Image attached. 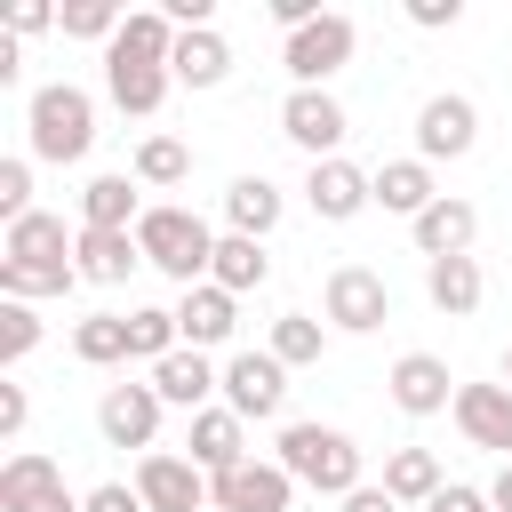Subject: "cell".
<instances>
[{
  "label": "cell",
  "mask_w": 512,
  "mask_h": 512,
  "mask_svg": "<svg viewBox=\"0 0 512 512\" xmlns=\"http://www.w3.org/2000/svg\"><path fill=\"white\" fill-rule=\"evenodd\" d=\"M168 72H176V88H224V80H232V40H224L216 24H200V32L176 40Z\"/></svg>",
  "instance_id": "obj_23"
},
{
  "label": "cell",
  "mask_w": 512,
  "mask_h": 512,
  "mask_svg": "<svg viewBox=\"0 0 512 512\" xmlns=\"http://www.w3.org/2000/svg\"><path fill=\"white\" fill-rule=\"evenodd\" d=\"M280 368H312L320 352H328V320H312V312H280L272 320V344H264Z\"/></svg>",
  "instance_id": "obj_33"
},
{
  "label": "cell",
  "mask_w": 512,
  "mask_h": 512,
  "mask_svg": "<svg viewBox=\"0 0 512 512\" xmlns=\"http://www.w3.org/2000/svg\"><path fill=\"white\" fill-rule=\"evenodd\" d=\"M32 344H40V320H32V304H8V296H0V368L32 360Z\"/></svg>",
  "instance_id": "obj_37"
},
{
  "label": "cell",
  "mask_w": 512,
  "mask_h": 512,
  "mask_svg": "<svg viewBox=\"0 0 512 512\" xmlns=\"http://www.w3.org/2000/svg\"><path fill=\"white\" fill-rule=\"evenodd\" d=\"M432 200H440L432 160H416V152H408V160H384V168H376V208H384V216H408V224H416Z\"/></svg>",
  "instance_id": "obj_24"
},
{
  "label": "cell",
  "mask_w": 512,
  "mask_h": 512,
  "mask_svg": "<svg viewBox=\"0 0 512 512\" xmlns=\"http://www.w3.org/2000/svg\"><path fill=\"white\" fill-rule=\"evenodd\" d=\"M272 464L296 480V488H312V496H352V488H368L360 480V440L344 432V424H280V440H272Z\"/></svg>",
  "instance_id": "obj_1"
},
{
  "label": "cell",
  "mask_w": 512,
  "mask_h": 512,
  "mask_svg": "<svg viewBox=\"0 0 512 512\" xmlns=\"http://www.w3.org/2000/svg\"><path fill=\"white\" fill-rule=\"evenodd\" d=\"M48 24H64V16L40 8V0H16V8H8V40H32V32H48Z\"/></svg>",
  "instance_id": "obj_41"
},
{
  "label": "cell",
  "mask_w": 512,
  "mask_h": 512,
  "mask_svg": "<svg viewBox=\"0 0 512 512\" xmlns=\"http://www.w3.org/2000/svg\"><path fill=\"white\" fill-rule=\"evenodd\" d=\"M408 232H416L424 264H440V256H472V240H480V208H472V200H456V192H440Z\"/></svg>",
  "instance_id": "obj_19"
},
{
  "label": "cell",
  "mask_w": 512,
  "mask_h": 512,
  "mask_svg": "<svg viewBox=\"0 0 512 512\" xmlns=\"http://www.w3.org/2000/svg\"><path fill=\"white\" fill-rule=\"evenodd\" d=\"M160 392L152 384H104V400H96V432H104V448H144L152 456V440H160Z\"/></svg>",
  "instance_id": "obj_10"
},
{
  "label": "cell",
  "mask_w": 512,
  "mask_h": 512,
  "mask_svg": "<svg viewBox=\"0 0 512 512\" xmlns=\"http://www.w3.org/2000/svg\"><path fill=\"white\" fill-rule=\"evenodd\" d=\"M424 296H432V312L472 320V312H480V296H488L480 256H440V264H424Z\"/></svg>",
  "instance_id": "obj_26"
},
{
  "label": "cell",
  "mask_w": 512,
  "mask_h": 512,
  "mask_svg": "<svg viewBox=\"0 0 512 512\" xmlns=\"http://www.w3.org/2000/svg\"><path fill=\"white\" fill-rule=\"evenodd\" d=\"M176 344H184L176 304H136V312H128V360H152V368H160Z\"/></svg>",
  "instance_id": "obj_32"
},
{
  "label": "cell",
  "mask_w": 512,
  "mask_h": 512,
  "mask_svg": "<svg viewBox=\"0 0 512 512\" xmlns=\"http://www.w3.org/2000/svg\"><path fill=\"white\" fill-rule=\"evenodd\" d=\"M0 512H80V496L64 488L56 456H40V448H16V456L0 464Z\"/></svg>",
  "instance_id": "obj_9"
},
{
  "label": "cell",
  "mask_w": 512,
  "mask_h": 512,
  "mask_svg": "<svg viewBox=\"0 0 512 512\" xmlns=\"http://www.w3.org/2000/svg\"><path fill=\"white\" fill-rule=\"evenodd\" d=\"M80 512H144V496H136V480H104L80 496Z\"/></svg>",
  "instance_id": "obj_39"
},
{
  "label": "cell",
  "mask_w": 512,
  "mask_h": 512,
  "mask_svg": "<svg viewBox=\"0 0 512 512\" xmlns=\"http://www.w3.org/2000/svg\"><path fill=\"white\" fill-rule=\"evenodd\" d=\"M0 216H32V160H0Z\"/></svg>",
  "instance_id": "obj_38"
},
{
  "label": "cell",
  "mask_w": 512,
  "mask_h": 512,
  "mask_svg": "<svg viewBox=\"0 0 512 512\" xmlns=\"http://www.w3.org/2000/svg\"><path fill=\"white\" fill-rule=\"evenodd\" d=\"M472 144H480V104L472 96L440 88V96L416 104V160H464Z\"/></svg>",
  "instance_id": "obj_7"
},
{
  "label": "cell",
  "mask_w": 512,
  "mask_h": 512,
  "mask_svg": "<svg viewBox=\"0 0 512 512\" xmlns=\"http://www.w3.org/2000/svg\"><path fill=\"white\" fill-rule=\"evenodd\" d=\"M136 192H144L136 176H88L80 184V224L88 232H136L144 224V200Z\"/></svg>",
  "instance_id": "obj_22"
},
{
  "label": "cell",
  "mask_w": 512,
  "mask_h": 512,
  "mask_svg": "<svg viewBox=\"0 0 512 512\" xmlns=\"http://www.w3.org/2000/svg\"><path fill=\"white\" fill-rule=\"evenodd\" d=\"M128 176H136L144 192H176V184L192 176V144H184V136H160V128H152V136L136 144V160H128Z\"/></svg>",
  "instance_id": "obj_29"
},
{
  "label": "cell",
  "mask_w": 512,
  "mask_h": 512,
  "mask_svg": "<svg viewBox=\"0 0 512 512\" xmlns=\"http://www.w3.org/2000/svg\"><path fill=\"white\" fill-rule=\"evenodd\" d=\"M352 48H360V24L352 16H320V24H304V32H288V48H280V64H288V80L296 88H328L344 64H352Z\"/></svg>",
  "instance_id": "obj_4"
},
{
  "label": "cell",
  "mask_w": 512,
  "mask_h": 512,
  "mask_svg": "<svg viewBox=\"0 0 512 512\" xmlns=\"http://www.w3.org/2000/svg\"><path fill=\"white\" fill-rule=\"evenodd\" d=\"M136 496H144V512H208V472L192 456L152 448V456H136Z\"/></svg>",
  "instance_id": "obj_12"
},
{
  "label": "cell",
  "mask_w": 512,
  "mask_h": 512,
  "mask_svg": "<svg viewBox=\"0 0 512 512\" xmlns=\"http://www.w3.org/2000/svg\"><path fill=\"white\" fill-rule=\"evenodd\" d=\"M24 416H32L24 384H0V440H16V432H24Z\"/></svg>",
  "instance_id": "obj_43"
},
{
  "label": "cell",
  "mask_w": 512,
  "mask_h": 512,
  "mask_svg": "<svg viewBox=\"0 0 512 512\" xmlns=\"http://www.w3.org/2000/svg\"><path fill=\"white\" fill-rule=\"evenodd\" d=\"M176 328H184L192 352H216V344H232V328H240V296L216 288V280H200V288L176 296Z\"/></svg>",
  "instance_id": "obj_18"
},
{
  "label": "cell",
  "mask_w": 512,
  "mask_h": 512,
  "mask_svg": "<svg viewBox=\"0 0 512 512\" xmlns=\"http://www.w3.org/2000/svg\"><path fill=\"white\" fill-rule=\"evenodd\" d=\"M72 248H80V232H64V216H48V208L16 216L8 240H0V256L8 264H32V272H72Z\"/></svg>",
  "instance_id": "obj_16"
},
{
  "label": "cell",
  "mask_w": 512,
  "mask_h": 512,
  "mask_svg": "<svg viewBox=\"0 0 512 512\" xmlns=\"http://www.w3.org/2000/svg\"><path fill=\"white\" fill-rule=\"evenodd\" d=\"M152 392L168 400V408H184V416H200V408H216V392H224V368L208 360V352H192V344H176L160 368H152Z\"/></svg>",
  "instance_id": "obj_17"
},
{
  "label": "cell",
  "mask_w": 512,
  "mask_h": 512,
  "mask_svg": "<svg viewBox=\"0 0 512 512\" xmlns=\"http://www.w3.org/2000/svg\"><path fill=\"white\" fill-rule=\"evenodd\" d=\"M136 264H144L136 232H88V224H80V248H72V272H80V280H96V288H120Z\"/></svg>",
  "instance_id": "obj_25"
},
{
  "label": "cell",
  "mask_w": 512,
  "mask_h": 512,
  "mask_svg": "<svg viewBox=\"0 0 512 512\" xmlns=\"http://www.w3.org/2000/svg\"><path fill=\"white\" fill-rule=\"evenodd\" d=\"M384 384H392V408H400V416H440V408H456V376H448L440 352H400Z\"/></svg>",
  "instance_id": "obj_15"
},
{
  "label": "cell",
  "mask_w": 512,
  "mask_h": 512,
  "mask_svg": "<svg viewBox=\"0 0 512 512\" xmlns=\"http://www.w3.org/2000/svg\"><path fill=\"white\" fill-rule=\"evenodd\" d=\"M176 40H184V24H176L168 8H128L120 40H112L104 56H128V64H168V56H176Z\"/></svg>",
  "instance_id": "obj_27"
},
{
  "label": "cell",
  "mask_w": 512,
  "mask_h": 512,
  "mask_svg": "<svg viewBox=\"0 0 512 512\" xmlns=\"http://www.w3.org/2000/svg\"><path fill=\"white\" fill-rule=\"evenodd\" d=\"M456 432L472 440V448H488V456H504L512 464V384H456Z\"/></svg>",
  "instance_id": "obj_14"
},
{
  "label": "cell",
  "mask_w": 512,
  "mask_h": 512,
  "mask_svg": "<svg viewBox=\"0 0 512 512\" xmlns=\"http://www.w3.org/2000/svg\"><path fill=\"white\" fill-rule=\"evenodd\" d=\"M424 512H496V504H488V488H472V480H448V488H440Z\"/></svg>",
  "instance_id": "obj_40"
},
{
  "label": "cell",
  "mask_w": 512,
  "mask_h": 512,
  "mask_svg": "<svg viewBox=\"0 0 512 512\" xmlns=\"http://www.w3.org/2000/svg\"><path fill=\"white\" fill-rule=\"evenodd\" d=\"M504 384H512V344H504Z\"/></svg>",
  "instance_id": "obj_46"
},
{
  "label": "cell",
  "mask_w": 512,
  "mask_h": 512,
  "mask_svg": "<svg viewBox=\"0 0 512 512\" xmlns=\"http://www.w3.org/2000/svg\"><path fill=\"white\" fill-rule=\"evenodd\" d=\"M208 504L216 512H288L296 504V480L272 456H248V464H232V472L208 480Z\"/></svg>",
  "instance_id": "obj_11"
},
{
  "label": "cell",
  "mask_w": 512,
  "mask_h": 512,
  "mask_svg": "<svg viewBox=\"0 0 512 512\" xmlns=\"http://www.w3.org/2000/svg\"><path fill=\"white\" fill-rule=\"evenodd\" d=\"M448 480H440V456L432 448H392L384 456V496L392 504H432Z\"/></svg>",
  "instance_id": "obj_31"
},
{
  "label": "cell",
  "mask_w": 512,
  "mask_h": 512,
  "mask_svg": "<svg viewBox=\"0 0 512 512\" xmlns=\"http://www.w3.org/2000/svg\"><path fill=\"white\" fill-rule=\"evenodd\" d=\"M80 288V272H32V264H8L0 256V296L8 304H32V296H72Z\"/></svg>",
  "instance_id": "obj_35"
},
{
  "label": "cell",
  "mask_w": 512,
  "mask_h": 512,
  "mask_svg": "<svg viewBox=\"0 0 512 512\" xmlns=\"http://www.w3.org/2000/svg\"><path fill=\"white\" fill-rule=\"evenodd\" d=\"M168 88H176V72H168V64H128V56H104V96H112L128 120H152V112L168 104Z\"/></svg>",
  "instance_id": "obj_21"
},
{
  "label": "cell",
  "mask_w": 512,
  "mask_h": 512,
  "mask_svg": "<svg viewBox=\"0 0 512 512\" xmlns=\"http://www.w3.org/2000/svg\"><path fill=\"white\" fill-rule=\"evenodd\" d=\"M184 448H192V464L216 480V472H232V464H248V424L216 400V408H200L192 416V432H184Z\"/></svg>",
  "instance_id": "obj_20"
},
{
  "label": "cell",
  "mask_w": 512,
  "mask_h": 512,
  "mask_svg": "<svg viewBox=\"0 0 512 512\" xmlns=\"http://www.w3.org/2000/svg\"><path fill=\"white\" fill-rule=\"evenodd\" d=\"M24 136H32V160H48V168L88 160V144H96V96L72 88V80L32 88V104H24Z\"/></svg>",
  "instance_id": "obj_2"
},
{
  "label": "cell",
  "mask_w": 512,
  "mask_h": 512,
  "mask_svg": "<svg viewBox=\"0 0 512 512\" xmlns=\"http://www.w3.org/2000/svg\"><path fill=\"white\" fill-rule=\"evenodd\" d=\"M456 16H464L456 0H408V24H424V32H448Z\"/></svg>",
  "instance_id": "obj_42"
},
{
  "label": "cell",
  "mask_w": 512,
  "mask_h": 512,
  "mask_svg": "<svg viewBox=\"0 0 512 512\" xmlns=\"http://www.w3.org/2000/svg\"><path fill=\"white\" fill-rule=\"evenodd\" d=\"M488 504H496V512H512V464H504V472L488 480Z\"/></svg>",
  "instance_id": "obj_45"
},
{
  "label": "cell",
  "mask_w": 512,
  "mask_h": 512,
  "mask_svg": "<svg viewBox=\"0 0 512 512\" xmlns=\"http://www.w3.org/2000/svg\"><path fill=\"white\" fill-rule=\"evenodd\" d=\"M120 24H128V16H120L112 0H72V8H64V40H104V48H112Z\"/></svg>",
  "instance_id": "obj_36"
},
{
  "label": "cell",
  "mask_w": 512,
  "mask_h": 512,
  "mask_svg": "<svg viewBox=\"0 0 512 512\" xmlns=\"http://www.w3.org/2000/svg\"><path fill=\"white\" fill-rule=\"evenodd\" d=\"M216 240L224 232H208L192 208H176V200H160V208H144V224H136V248H144V264L152 272H168L176 288H200L208 280V264H216Z\"/></svg>",
  "instance_id": "obj_3"
},
{
  "label": "cell",
  "mask_w": 512,
  "mask_h": 512,
  "mask_svg": "<svg viewBox=\"0 0 512 512\" xmlns=\"http://www.w3.org/2000/svg\"><path fill=\"white\" fill-rule=\"evenodd\" d=\"M72 352H80L88 368H120V360H128V312H88V320L72 328Z\"/></svg>",
  "instance_id": "obj_34"
},
{
  "label": "cell",
  "mask_w": 512,
  "mask_h": 512,
  "mask_svg": "<svg viewBox=\"0 0 512 512\" xmlns=\"http://www.w3.org/2000/svg\"><path fill=\"white\" fill-rule=\"evenodd\" d=\"M280 208H288V192H280L272 176H232V184H224V224L248 232V240H264V232L280 224Z\"/></svg>",
  "instance_id": "obj_28"
},
{
  "label": "cell",
  "mask_w": 512,
  "mask_h": 512,
  "mask_svg": "<svg viewBox=\"0 0 512 512\" xmlns=\"http://www.w3.org/2000/svg\"><path fill=\"white\" fill-rule=\"evenodd\" d=\"M344 512H400V504H392V496H384V480H376V488H352V496H344Z\"/></svg>",
  "instance_id": "obj_44"
},
{
  "label": "cell",
  "mask_w": 512,
  "mask_h": 512,
  "mask_svg": "<svg viewBox=\"0 0 512 512\" xmlns=\"http://www.w3.org/2000/svg\"><path fill=\"white\" fill-rule=\"evenodd\" d=\"M224 408H232L240 424L280 416V408H288V368H280L272 352H232V360H224Z\"/></svg>",
  "instance_id": "obj_8"
},
{
  "label": "cell",
  "mask_w": 512,
  "mask_h": 512,
  "mask_svg": "<svg viewBox=\"0 0 512 512\" xmlns=\"http://www.w3.org/2000/svg\"><path fill=\"white\" fill-rule=\"evenodd\" d=\"M304 200H312L320 224H352L360 208H376V176L336 152V160H312V168H304Z\"/></svg>",
  "instance_id": "obj_13"
},
{
  "label": "cell",
  "mask_w": 512,
  "mask_h": 512,
  "mask_svg": "<svg viewBox=\"0 0 512 512\" xmlns=\"http://www.w3.org/2000/svg\"><path fill=\"white\" fill-rule=\"evenodd\" d=\"M280 136H288L304 160H336L344 136H352V120H344V104H336L328 88H288V104H280Z\"/></svg>",
  "instance_id": "obj_6"
},
{
  "label": "cell",
  "mask_w": 512,
  "mask_h": 512,
  "mask_svg": "<svg viewBox=\"0 0 512 512\" xmlns=\"http://www.w3.org/2000/svg\"><path fill=\"white\" fill-rule=\"evenodd\" d=\"M208 280H216V288H232V296L264 288V280H272V256H264V240H248V232H224V240H216V264H208Z\"/></svg>",
  "instance_id": "obj_30"
},
{
  "label": "cell",
  "mask_w": 512,
  "mask_h": 512,
  "mask_svg": "<svg viewBox=\"0 0 512 512\" xmlns=\"http://www.w3.org/2000/svg\"><path fill=\"white\" fill-rule=\"evenodd\" d=\"M320 312H328V328H344V336H376V328L392 320V288H384V272H368V264H336L328 288H320Z\"/></svg>",
  "instance_id": "obj_5"
}]
</instances>
